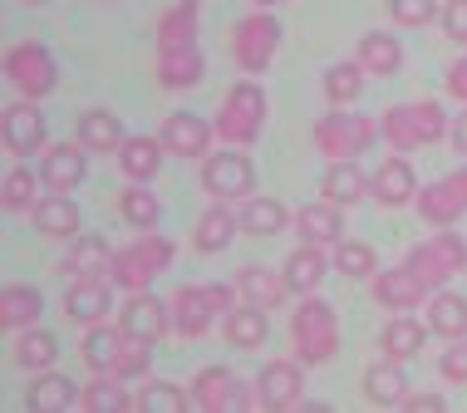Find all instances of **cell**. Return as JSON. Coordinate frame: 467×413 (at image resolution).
Returning <instances> with one entry per match:
<instances>
[{"mask_svg":"<svg viewBox=\"0 0 467 413\" xmlns=\"http://www.w3.org/2000/svg\"><path fill=\"white\" fill-rule=\"evenodd\" d=\"M438 0H389V20L403 25V30H423V25L438 20Z\"/></svg>","mask_w":467,"mask_h":413,"instance_id":"48","label":"cell"},{"mask_svg":"<svg viewBox=\"0 0 467 413\" xmlns=\"http://www.w3.org/2000/svg\"><path fill=\"white\" fill-rule=\"evenodd\" d=\"M364 398L379 408H399L409 398V374H403L399 359H379V365L364 369Z\"/></svg>","mask_w":467,"mask_h":413,"instance_id":"31","label":"cell"},{"mask_svg":"<svg viewBox=\"0 0 467 413\" xmlns=\"http://www.w3.org/2000/svg\"><path fill=\"white\" fill-rule=\"evenodd\" d=\"M123 119L109 114V108H89V114H79V143L89 148V153H119L123 148Z\"/></svg>","mask_w":467,"mask_h":413,"instance_id":"38","label":"cell"},{"mask_svg":"<svg viewBox=\"0 0 467 413\" xmlns=\"http://www.w3.org/2000/svg\"><path fill=\"white\" fill-rule=\"evenodd\" d=\"M438 25H443V35L452 45L467 49V0H443V10H438Z\"/></svg>","mask_w":467,"mask_h":413,"instance_id":"49","label":"cell"},{"mask_svg":"<svg viewBox=\"0 0 467 413\" xmlns=\"http://www.w3.org/2000/svg\"><path fill=\"white\" fill-rule=\"evenodd\" d=\"M187 404H192V389H178L168 379H148L133 394V408H148V413H182Z\"/></svg>","mask_w":467,"mask_h":413,"instance_id":"47","label":"cell"},{"mask_svg":"<svg viewBox=\"0 0 467 413\" xmlns=\"http://www.w3.org/2000/svg\"><path fill=\"white\" fill-rule=\"evenodd\" d=\"M153 40L158 49H182V45H197V0H178L168 5L153 25Z\"/></svg>","mask_w":467,"mask_h":413,"instance_id":"36","label":"cell"},{"mask_svg":"<svg viewBox=\"0 0 467 413\" xmlns=\"http://www.w3.org/2000/svg\"><path fill=\"white\" fill-rule=\"evenodd\" d=\"M0 133H5L10 158H35L49 148V123H45L35 98H16V104L5 108V119H0Z\"/></svg>","mask_w":467,"mask_h":413,"instance_id":"12","label":"cell"},{"mask_svg":"<svg viewBox=\"0 0 467 413\" xmlns=\"http://www.w3.org/2000/svg\"><path fill=\"white\" fill-rule=\"evenodd\" d=\"M40 187H45L40 172H30V162H16V168H5V178H0V202H5V212H35Z\"/></svg>","mask_w":467,"mask_h":413,"instance_id":"42","label":"cell"},{"mask_svg":"<svg viewBox=\"0 0 467 413\" xmlns=\"http://www.w3.org/2000/svg\"><path fill=\"white\" fill-rule=\"evenodd\" d=\"M399 408H403V413H443L448 398H443V394H409Z\"/></svg>","mask_w":467,"mask_h":413,"instance_id":"53","label":"cell"},{"mask_svg":"<svg viewBox=\"0 0 467 413\" xmlns=\"http://www.w3.org/2000/svg\"><path fill=\"white\" fill-rule=\"evenodd\" d=\"M369 285H374V300H379L384 310H394V315H399V310H419L423 300L433 295V291H428V285L419 281V275L409 271V266L374 271V275H369Z\"/></svg>","mask_w":467,"mask_h":413,"instance_id":"20","label":"cell"},{"mask_svg":"<svg viewBox=\"0 0 467 413\" xmlns=\"http://www.w3.org/2000/svg\"><path fill=\"white\" fill-rule=\"evenodd\" d=\"M202 187L222 202H236V197H251L256 187V168L242 148H222V153H207L202 158Z\"/></svg>","mask_w":467,"mask_h":413,"instance_id":"10","label":"cell"},{"mask_svg":"<svg viewBox=\"0 0 467 413\" xmlns=\"http://www.w3.org/2000/svg\"><path fill=\"white\" fill-rule=\"evenodd\" d=\"M345 207H335V202H306L296 212V232H300V242H315V246H335V242H345V217H339Z\"/></svg>","mask_w":467,"mask_h":413,"instance_id":"30","label":"cell"},{"mask_svg":"<svg viewBox=\"0 0 467 413\" xmlns=\"http://www.w3.org/2000/svg\"><path fill=\"white\" fill-rule=\"evenodd\" d=\"M55 359H59V340L45 330V325H30V330L16 335V365H20L25 374L55 369Z\"/></svg>","mask_w":467,"mask_h":413,"instance_id":"37","label":"cell"},{"mask_svg":"<svg viewBox=\"0 0 467 413\" xmlns=\"http://www.w3.org/2000/svg\"><path fill=\"white\" fill-rule=\"evenodd\" d=\"M428 335H433V330H428L423 320H413V310H399V315L384 325V335H379V349H384V359H399V365H409V359L423 355Z\"/></svg>","mask_w":467,"mask_h":413,"instance_id":"24","label":"cell"},{"mask_svg":"<svg viewBox=\"0 0 467 413\" xmlns=\"http://www.w3.org/2000/svg\"><path fill=\"white\" fill-rule=\"evenodd\" d=\"M168 310H172V335H178V340H202V335L212 330V320H222L207 285H178L168 300Z\"/></svg>","mask_w":467,"mask_h":413,"instance_id":"15","label":"cell"},{"mask_svg":"<svg viewBox=\"0 0 467 413\" xmlns=\"http://www.w3.org/2000/svg\"><path fill=\"white\" fill-rule=\"evenodd\" d=\"M192 404L202 413H232V408H256V384L236 379L226 365H202L197 379H192Z\"/></svg>","mask_w":467,"mask_h":413,"instance_id":"9","label":"cell"},{"mask_svg":"<svg viewBox=\"0 0 467 413\" xmlns=\"http://www.w3.org/2000/svg\"><path fill=\"white\" fill-rule=\"evenodd\" d=\"M364 69L359 59H339V65L325 69V98H330V108H355V98L364 94Z\"/></svg>","mask_w":467,"mask_h":413,"instance_id":"40","label":"cell"},{"mask_svg":"<svg viewBox=\"0 0 467 413\" xmlns=\"http://www.w3.org/2000/svg\"><path fill=\"white\" fill-rule=\"evenodd\" d=\"M428 330L438 340H467V300L452 295L448 285L428 295Z\"/></svg>","mask_w":467,"mask_h":413,"instance_id":"35","label":"cell"},{"mask_svg":"<svg viewBox=\"0 0 467 413\" xmlns=\"http://www.w3.org/2000/svg\"><path fill=\"white\" fill-rule=\"evenodd\" d=\"M266 114H271L266 89H261L256 79H242V84L226 89L217 119H212V129H217V138L226 148H251L261 138V129H266Z\"/></svg>","mask_w":467,"mask_h":413,"instance_id":"4","label":"cell"},{"mask_svg":"<svg viewBox=\"0 0 467 413\" xmlns=\"http://www.w3.org/2000/svg\"><path fill=\"white\" fill-rule=\"evenodd\" d=\"M5 79H10V89H16L20 98H35V104H40L45 94H55L59 65H55V55H49L40 40H16L5 49Z\"/></svg>","mask_w":467,"mask_h":413,"instance_id":"7","label":"cell"},{"mask_svg":"<svg viewBox=\"0 0 467 413\" xmlns=\"http://www.w3.org/2000/svg\"><path fill=\"white\" fill-rule=\"evenodd\" d=\"M207 291H212V305H217V315H226V310L242 305V291H236V281H232V285H226V281H212Z\"/></svg>","mask_w":467,"mask_h":413,"instance_id":"52","label":"cell"},{"mask_svg":"<svg viewBox=\"0 0 467 413\" xmlns=\"http://www.w3.org/2000/svg\"><path fill=\"white\" fill-rule=\"evenodd\" d=\"M448 114L438 98H419V104H394L384 108V119H379V138H384L394 153H413V148H428L438 143V138H448Z\"/></svg>","mask_w":467,"mask_h":413,"instance_id":"2","label":"cell"},{"mask_svg":"<svg viewBox=\"0 0 467 413\" xmlns=\"http://www.w3.org/2000/svg\"><path fill=\"white\" fill-rule=\"evenodd\" d=\"M162 148H168L172 158H207L212 153V138H217V129H212L207 119H197V114H168L162 119Z\"/></svg>","mask_w":467,"mask_h":413,"instance_id":"19","label":"cell"},{"mask_svg":"<svg viewBox=\"0 0 467 413\" xmlns=\"http://www.w3.org/2000/svg\"><path fill=\"white\" fill-rule=\"evenodd\" d=\"M25 5H45V0H25Z\"/></svg>","mask_w":467,"mask_h":413,"instance_id":"56","label":"cell"},{"mask_svg":"<svg viewBox=\"0 0 467 413\" xmlns=\"http://www.w3.org/2000/svg\"><path fill=\"white\" fill-rule=\"evenodd\" d=\"M226 45H232V59L242 74H266L275 49H281V20L271 10H251V15H242L232 25Z\"/></svg>","mask_w":467,"mask_h":413,"instance_id":"5","label":"cell"},{"mask_svg":"<svg viewBox=\"0 0 467 413\" xmlns=\"http://www.w3.org/2000/svg\"><path fill=\"white\" fill-rule=\"evenodd\" d=\"M162 153H168V148H162V138L129 133L113 158H119V168H123V178H129V182H153L158 168H162Z\"/></svg>","mask_w":467,"mask_h":413,"instance_id":"29","label":"cell"},{"mask_svg":"<svg viewBox=\"0 0 467 413\" xmlns=\"http://www.w3.org/2000/svg\"><path fill=\"white\" fill-rule=\"evenodd\" d=\"M300 394H306V365L300 359H266L256 369V404L281 413V408H296Z\"/></svg>","mask_w":467,"mask_h":413,"instance_id":"13","label":"cell"},{"mask_svg":"<svg viewBox=\"0 0 467 413\" xmlns=\"http://www.w3.org/2000/svg\"><path fill=\"white\" fill-rule=\"evenodd\" d=\"M448 143H452V153L467 158V104H462V114L448 123Z\"/></svg>","mask_w":467,"mask_h":413,"instance_id":"54","label":"cell"},{"mask_svg":"<svg viewBox=\"0 0 467 413\" xmlns=\"http://www.w3.org/2000/svg\"><path fill=\"white\" fill-rule=\"evenodd\" d=\"M236 232H242V212H232V202H222V197H217V202L197 217L192 246L202 256H217V252H226V246L236 242Z\"/></svg>","mask_w":467,"mask_h":413,"instance_id":"21","label":"cell"},{"mask_svg":"<svg viewBox=\"0 0 467 413\" xmlns=\"http://www.w3.org/2000/svg\"><path fill=\"white\" fill-rule=\"evenodd\" d=\"M403 266L419 275L428 291H443L452 275L467 271V242H462L458 232L438 227V236H428V242H419L409 256H403Z\"/></svg>","mask_w":467,"mask_h":413,"instance_id":"6","label":"cell"},{"mask_svg":"<svg viewBox=\"0 0 467 413\" xmlns=\"http://www.w3.org/2000/svg\"><path fill=\"white\" fill-rule=\"evenodd\" d=\"M330 261H335V271L345 275V281H369V275L379 271V256H374V246L369 242H335V252H330Z\"/></svg>","mask_w":467,"mask_h":413,"instance_id":"46","label":"cell"},{"mask_svg":"<svg viewBox=\"0 0 467 413\" xmlns=\"http://www.w3.org/2000/svg\"><path fill=\"white\" fill-rule=\"evenodd\" d=\"M119 325L133 335V340L158 345L162 335L172 330V310H168V300H158L153 291H133L129 300H123V315H119Z\"/></svg>","mask_w":467,"mask_h":413,"instance_id":"17","label":"cell"},{"mask_svg":"<svg viewBox=\"0 0 467 413\" xmlns=\"http://www.w3.org/2000/svg\"><path fill=\"white\" fill-rule=\"evenodd\" d=\"M123 349H129V330L123 325H89V335H84V345H79V355H84V365H89L94 374H113L119 369V359H123Z\"/></svg>","mask_w":467,"mask_h":413,"instance_id":"26","label":"cell"},{"mask_svg":"<svg viewBox=\"0 0 467 413\" xmlns=\"http://www.w3.org/2000/svg\"><path fill=\"white\" fill-rule=\"evenodd\" d=\"M119 212H123V222L138 232H158V217H162V202L153 197V187L148 182H129L119 192Z\"/></svg>","mask_w":467,"mask_h":413,"instance_id":"44","label":"cell"},{"mask_svg":"<svg viewBox=\"0 0 467 413\" xmlns=\"http://www.w3.org/2000/svg\"><path fill=\"white\" fill-rule=\"evenodd\" d=\"M202 74H207V65H202L197 45L158 49V84L162 89H192V84H202Z\"/></svg>","mask_w":467,"mask_h":413,"instance_id":"33","label":"cell"},{"mask_svg":"<svg viewBox=\"0 0 467 413\" xmlns=\"http://www.w3.org/2000/svg\"><path fill=\"white\" fill-rule=\"evenodd\" d=\"M172 256H178V246H172L168 236H158V232H143V236H133L129 246H119V252H113L109 281L119 285L123 295H133V291H148V285H153L158 275L172 266Z\"/></svg>","mask_w":467,"mask_h":413,"instance_id":"3","label":"cell"},{"mask_svg":"<svg viewBox=\"0 0 467 413\" xmlns=\"http://www.w3.org/2000/svg\"><path fill=\"white\" fill-rule=\"evenodd\" d=\"M79 408H89V413H129L133 394L123 389V379H113V374H94V384L84 389Z\"/></svg>","mask_w":467,"mask_h":413,"instance_id":"45","label":"cell"},{"mask_svg":"<svg viewBox=\"0 0 467 413\" xmlns=\"http://www.w3.org/2000/svg\"><path fill=\"white\" fill-rule=\"evenodd\" d=\"M256 5H261V10H271V5H281V0H256Z\"/></svg>","mask_w":467,"mask_h":413,"instance_id":"55","label":"cell"},{"mask_svg":"<svg viewBox=\"0 0 467 413\" xmlns=\"http://www.w3.org/2000/svg\"><path fill=\"white\" fill-rule=\"evenodd\" d=\"M448 98H458V104H467V49H462V59H452L448 65Z\"/></svg>","mask_w":467,"mask_h":413,"instance_id":"51","label":"cell"},{"mask_svg":"<svg viewBox=\"0 0 467 413\" xmlns=\"http://www.w3.org/2000/svg\"><path fill=\"white\" fill-rule=\"evenodd\" d=\"M236 291H242V300H251V305H261V310H275V305H285L290 285H285V271L242 266V271H236Z\"/></svg>","mask_w":467,"mask_h":413,"instance_id":"32","label":"cell"},{"mask_svg":"<svg viewBox=\"0 0 467 413\" xmlns=\"http://www.w3.org/2000/svg\"><path fill=\"white\" fill-rule=\"evenodd\" d=\"M379 138V119H364V114H349V108H330L320 123H315V148H320L330 162L339 158H359Z\"/></svg>","mask_w":467,"mask_h":413,"instance_id":"8","label":"cell"},{"mask_svg":"<svg viewBox=\"0 0 467 413\" xmlns=\"http://www.w3.org/2000/svg\"><path fill=\"white\" fill-rule=\"evenodd\" d=\"M438 374L448 384H467V340H448L443 359H438Z\"/></svg>","mask_w":467,"mask_h":413,"instance_id":"50","label":"cell"},{"mask_svg":"<svg viewBox=\"0 0 467 413\" xmlns=\"http://www.w3.org/2000/svg\"><path fill=\"white\" fill-rule=\"evenodd\" d=\"M369 197L379 207H409L413 197H419V172H413V162L403 153L384 158L374 168V178H369Z\"/></svg>","mask_w":467,"mask_h":413,"instance_id":"18","label":"cell"},{"mask_svg":"<svg viewBox=\"0 0 467 413\" xmlns=\"http://www.w3.org/2000/svg\"><path fill=\"white\" fill-rule=\"evenodd\" d=\"M320 192H325V202H335V207H355V202L369 197V172H364L355 158H339V162L325 168Z\"/></svg>","mask_w":467,"mask_h":413,"instance_id":"27","label":"cell"},{"mask_svg":"<svg viewBox=\"0 0 467 413\" xmlns=\"http://www.w3.org/2000/svg\"><path fill=\"white\" fill-rule=\"evenodd\" d=\"M40 178H45V192H74L89 178V148L79 138L74 143H49L40 158Z\"/></svg>","mask_w":467,"mask_h":413,"instance_id":"16","label":"cell"},{"mask_svg":"<svg viewBox=\"0 0 467 413\" xmlns=\"http://www.w3.org/2000/svg\"><path fill=\"white\" fill-rule=\"evenodd\" d=\"M355 59L369 74H379V79H389V74H399V65H403V45L394 40V35H384V30H369L359 40V55Z\"/></svg>","mask_w":467,"mask_h":413,"instance_id":"43","label":"cell"},{"mask_svg":"<svg viewBox=\"0 0 467 413\" xmlns=\"http://www.w3.org/2000/svg\"><path fill=\"white\" fill-rule=\"evenodd\" d=\"M30 222L40 236H49V242H74V236H79V207H74L69 192H45L40 202H35Z\"/></svg>","mask_w":467,"mask_h":413,"instance_id":"22","label":"cell"},{"mask_svg":"<svg viewBox=\"0 0 467 413\" xmlns=\"http://www.w3.org/2000/svg\"><path fill=\"white\" fill-rule=\"evenodd\" d=\"M113 291L119 285L109 281V275H74L69 281V291H65V315L74 325H99V320H109V310H113Z\"/></svg>","mask_w":467,"mask_h":413,"instance_id":"14","label":"cell"},{"mask_svg":"<svg viewBox=\"0 0 467 413\" xmlns=\"http://www.w3.org/2000/svg\"><path fill=\"white\" fill-rule=\"evenodd\" d=\"M79 398H84V389L69 379V374L45 369V374H35V379H30L25 408H30V413H69L74 404H79Z\"/></svg>","mask_w":467,"mask_h":413,"instance_id":"23","label":"cell"},{"mask_svg":"<svg viewBox=\"0 0 467 413\" xmlns=\"http://www.w3.org/2000/svg\"><path fill=\"white\" fill-rule=\"evenodd\" d=\"M335 261L325 256V246H315V242H300L296 252L285 256V285H290V295H315L320 291V281H325V271H330Z\"/></svg>","mask_w":467,"mask_h":413,"instance_id":"25","label":"cell"},{"mask_svg":"<svg viewBox=\"0 0 467 413\" xmlns=\"http://www.w3.org/2000/svg\"><path fill=\"white\" fill-rule=\"evenodd\" d=\"M222 335H226V345H236V349H261V345H266V335H271L266 310L251 305V300H242L236 310H226V315H222Z\"/></svg>","mask_w":467,"mask_h":413,"instance_id":"34","label":"cell"},{"mask_svg":"<svg viewBox=\"0 0 467 413\" xmlns=\"http://www.w3.org/2000/svg\"><path fill=\"white\" fill-rule=\"evenodd\" d=\"M113 266V246L104 242V236H74L69 242V256H65V271H69V281L74 275H109Z\"/></svg>","mask_w":467,"mask_h":413,"instance_id":"39","label":"cell"},{"mask_svg":"<svg viewBox=\"0 0 467 413\" xmlns=\"http://www.w3.org/2000/svg\"><path fill=\"white\" fill-rule=\"evenodd\" d=\"M40 315H45V295L35 291V285L10 281L5 291H0V330L5 335H20V330H30V325H40Z\"/></svg>","mask_w":467,"mask_h":413,"instance_id":"28","label":"cell"},{"mask_svg":"<svg viewBox=\"0 0 467 413\" xmlns=\"http://www.w3.org/2000/svg\"><path fill=\"white\" fill-rule=\"evenodd\" d=\"M285 227H296V217H290L275 197H246V207H242V232L246 236H281Z\"/></svg>","mask_w":467,"mask_h":413,"instance_id":"41","label":"cell"},{"mask_svg":"<svg viewBox=\"0 0 467 413\" xmlns=\"http://www.w3.org/2000/svg\"><path fill=\"white\" fill-rule=\"evenodd\" d=\"M419 217L428 227H452L458 217H467V168H452L448 178L428 182L419 197H413Z\"/></svg>","mask_w":467,"mask_h":413,"instance_id":"11","label":"cell"},{"mask_svg":"<svg viewBox=\"0 0 467 413\" xmlns=\"http://www.w3.org/2000/svg\"><path fill=\"white\" fill-rule=\"evenodd\" d=\"M290 349H296V359L306 369H320L339 355V315L330 300L306 295L296 305V315H290Z\"/></svg>","mask_w":467,"mask_h":413,"instance_id":"1","label":"cell"}]
</instances>
